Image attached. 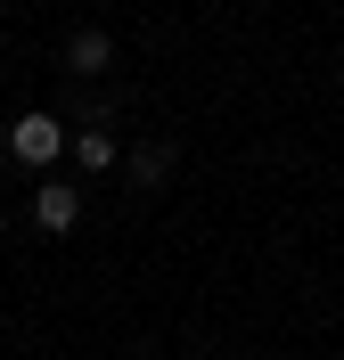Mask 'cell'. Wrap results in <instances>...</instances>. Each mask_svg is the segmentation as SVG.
Wrapping results in <instances>:
<instances>
[{"mask_svg":"<svg viewBox=\"0 0 344 360\" xmlns=\"http://www.w3.org/2000/svg\"><path fill=\"white\" fill-rule=\"evenodd\" d=\"M66 66L74 74H107L115 66V33H107V25H82V33L66 41Z\"/></svg>","mask_w":344,"mask_h":360,"instance_id":"3","label":"cell"},{"mask_svg":"<svg viewBox=\"0 0 344 360\" xmlns=\"http://www.w3.org/2000/svg\"><path fill=\"white\" fill-rule=\"evenodd\" d=\"M74 221H82V197H74V180H42V188H33V229H42V238H66Z\"/></svg>","mask_w":344,"mask_h":360,"instance_id":"2","label":"cell"},{"mask_svg":"<svg viewBox=\"0 0 344 360\" xmlns=\"http://www.w3.org/2000/svg\"><path fill=\"white\" fill-rule=\"evenodd\" d=\"M132 180H139V188H164V180H172V139H148V148H132Z\"/></svg>","mask_w":344,"mask_h":360,"instance_id":"4","label":"cell"},{"mask_svg":"<svg viewBox=\"0 0 344 360\" xmlns=\"http://www.w3.org/2000/svg\"><path fill=\"white\" fill-rule=\"evenodd\" d=\"M66 156L82 164V172H107V164H123V148H115L107 131H82V139H66Z\"/></svg>","mask_w":344,"mask_h":360,"instance_id":"5","label":"cell"},{"mask_svg":"<svg viewBox=\"0 0 344 360\" xmlns=\"http://www.w3.org/2000/svg\"><path fill=\"white\" fill-rule=\"evenodd\" d=\"M8 156L49 172V164L66 156V131H58V115H17V131H8Z\"/></svg>","mask_w":344,"mask_h":360,"instance_id":"1","label":"cell"}]
</instances>
